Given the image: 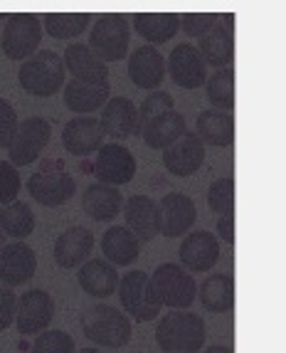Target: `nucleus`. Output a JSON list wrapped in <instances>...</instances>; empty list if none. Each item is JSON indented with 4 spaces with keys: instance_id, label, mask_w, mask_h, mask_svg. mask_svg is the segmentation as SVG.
Here are the masks:
<instances>
[{
    "instance_id": "cd10ccee",
    "label": "nucleus",
    "mask_w": 286,
    "mask_h": 353,
    "mask_svg": "<svg viewBox=\"0 0 286 353\" xmlns=\"http://www.w3.org/2000/svg\"><path fill=\"white\" fill-rule=\"evenodd\" d=\"M195 136L203 143L210 146H232L234 141V119L227 112H217V109H207V112L198 114L195 121Z\"/></svg>"
},
{
    "instance_id": "f3484780",
    "label": "nucleus",
    "mask_w": 286,
    "mask_h": 353,
    "mask_svg": "<svg viewBox=\"0 0 286 353\" xmlns=\"http://www.w3.org/2000/svg\"><path fill=\"white\" fill-rule=\"evenodd\" d=\"M92 252H94L92 230L82 228V225H74V228L65 230L54 240L52 257L57 262V267H62V270H74V267H82L84 262H89Z\"/></svg>"
},
{
    "instance_id": "412c9836",
    "label": "nucleus",
    "mask_w": 286,
    "mask_h": 353,
    "mask_svg": "<svg viewBox=\"0 0 286 353\" xmlns=\"http://www.w3.org/2000/svg\"><path fill=\"white\" fill-rule=\"evenodd\" d=\"M104 131H101L99 119L94 117H76L67 121L65 131H62V143H65L67 153L72 156H92L94 151H99L104 146Z\"/></svg>"
},
{
    "instance_id": "f704fd0d",
    "label": "nucleus",
    "mask_w": 286,
    "mask_h": 353,
    "mask_svg": "<svg viewBox=\"0 0 286 353\" xmlns=\"http://www.w3.org/2000/svg\"><path fill=\"white\" fill-rule=\"evenodd\" d=\"M207 205L215 215L225 218V215H234V181L229 176H222L212 181L210 190H207Z\"/></svg>"
},
{
    "instance_id": "79ce46f5",
    "label": "nucleus",
    "mask_w": 286,
    "mask_h": 353,
    "mask_svg": "<svg viewBox=\"0 0 286 353\" xmlns=\"http://www.w3.org/2000/svg\"><path fill=\"white\" fill-rule=\"evenodd\" d=\"M217 235L227 245H234V215H225L217 220Z\"/></svg>"
},
{
    "instance_id": "9b49d317",
    "label": "nucleus",
    "mask_w": 286,
    "mask_h": 353,
    "mask_svg": "<svg viewBox=\"0 0 286 353\" xmlns=\"http://www.w3.org/2000/svg\"><path fill=\"white\" fill-rule=\"evenodd\" d=\"M165 72L183 89H198L207 79V65L200 57L198 48L190 42H181L173 48V52L168 54V62H165Z\"/></svg>"
},
{
    "instance_id": "37998d69",
    "label": "nucleus",
    "mask_w": 286,
    "mask_h": 353,
    "mask_svg": "<svg viewBox=\"0 0 286 353\" xmlns=\"http://www.w3.org/2000/svg\"><path fill=\"white\" fill-rule=\"evenodd\" d=\"M203 353H232V348H227V346H210V348H205Z\"/></svg>"
},
{
    "instance_id": "bb28decb",
    "label": "nucleus",
    "mask_w": 286,
    "mask_h": 353,
    "mask_svg": "<svg viewBox=\"0 0 286 353\" xmlns=\"http://www.w3.org/2000/svg\"><path fill=\"white\" fill-rule=\"evenodd\" d=\"M198 52L205 59V65L225 70L234 57V37L227 25L217 23L212 30H207L198 40Z\"/></svg>"
},
{
    "instance_id": "393cba45",
    "label": "nucleus",
    "mask_w": 286,
    "mask_h": 353,
    "mask_svg": "<svg viewBox=\"0 0 286 353\" xmlns=\"http://www.w3.org/2000/svg\"><path fill=\"white\" fill-rule=\"evenodd\" d=\"M82 208L96 223H111L123 210V195L114 185L92 183L82 195Z\"/></svg>"
},
{
    "instance_id": "f8f14e48",
    "label": "nucleus",
    "mask_w": 286,
    "mask_h": 353,
    "mask_svg": "<svg viewBox=\"0 0 286 353\" xmlns=\"http://www.w3.org/2000/svg\"><path fill=\"white\" fill-rule=\"evenodd\" d=\"M158 218H161V235L163 237H185L198 220V210L190 195L168 193L158 203Z\"/></svg>"
},
{
    "instance_id": "6ab92c4d",
    "label": "nucleus",
    "mask_w": 286,
    "mask_h": 353,
    "mask_svg": "<svg viewBox=\"0 0 286 353\" xmlns=\"http://www.w3.org/2000/svg\"><path fill=\"white\" fill-rule=\"evenodd\" d=\"M123 218H126V230H131L139 242H151L153 237L161 235L158 203L148 195H131L123 203Z\"/></svg>"
},
{
    "instance_id": "4be33fe9",
    "label": "nucleus",
    "mask_w": 286,
    "mask_h": 353,
    "mask_svg": "<svg viewBox=\"0 0 286 353\" xmlns=\"http://www.w3.org/2000/svg\"><path fill=\"white\" fill-rule=\"evenodd\" d=\"M129 77L136 87L156 92L165 79V57L151 45L134 50L129 57Z\"/></svg>"
},
{
    "instance_id": "5701e85b",
    "label": "nucleus",
    "mask_w": 286,
    "mask_h": 353,
    "mask_svg": "<svg viewBox=\"0 0 286 353\" xmlns=\"http://www.w3.org/2000/svg\"><path fill=\"white\" fill-rule=\"evenodd\" d=\"M119 279L121 277H119L116 267L109 265L106 259H89L79 267V274H76L82 292L94 299H106V296L116 294Z\"/></svg>"
},
{
    "instance_id": "a211bd4d",
    "label": "nucleus",
    "mask_w": 286,
    "mask_h": 353,
    "mask_svg": "<svg viewBox=\"0 0 286 353\" xmlns=\"http://www.w3.org/2000/svg\"><path fill=\"white\" fill-rule=\"evenodd\" d=\"M65 70L72 74V79L84 84H96V87H109V67L92 54V50L82 42H74L62 54Z\"/></svg>"
},
{
    "instance_id": "f03ea898",
    "label": "nucleus",
    "mask_w": 286,
    "mask_h": 353,
    "mask_svg": "<svg viewBox=\"0 0 286 353\" xmlns=\"http://www.w3.org/2000/svg\"><path fill=\"white\" fill-rule=\"evenodd\" d=\"M205 339V321L193 312L165 314L156 326V343L163 353H200Z\"/></svg>"
},
{
    "instance_id": "b1692460",
    "label": "nucleus",
    "mask_w": 286,
    "mask_h": 353,
    "mask_svg": "<svg viewBox=\"0 0 286 353\" xmlns=\"http://www.w3.org/2000/svg\"><path fill=\"white\" fill-rule=\"evenodd\" d=\"M185 134H187L185 119H183V114L176 112V109L163 112L161 117L148 121L146 126H141V136H143L146 146L153 148V151H165V148H170Z\"/></svg>"
},
{
    "instance_id": "dca6fc26",
    "label": "nucleus",
    "mask_w": 286,
    "mask_h": 353,
    "mask_svg": "<svg viewBox=\"0 0 286 353\" xmlns=\"http://www.w3.org/2000/svg\"><path fill=\"white\" fill-rule=\"evenodd\" d=\"M74 190L76 183L67 171H40L28 181V193L32 195V201L45 208L65 205Z\"/></svg>"
},
{
    "instance_id": "c9c22d12",
    "label": "nucleus",
    "mask_w": 286,
    "mask_h": 353,
    "mask_svg": "<svg viewBox=\"0 0 286 353\" xmlns=\"http://www.w3.org/2000/svg\"><path fill=\"white\" fill-rule=\"evenodd\" d=\"M32 353H76L74 339L65 331H42L35 336Z\"/></svg>"
},
{
    "instance_id": "72a5a7b5",
    "label": "nucleus",
    "mask_w": 286,
    "mask_h": 353,
    "mask_svg": "<svg viewBox=\"0 0 286 353\" xmlns=\"http://www.w3.org/2000/svg\"><path fill=\"white\" fill-rule=\"evenodd\" d=\"M205 94L207 101L212 104V109L217 112H232L234 109V72L229 67L217 70L215 74H207L205 79Z\"/></svg>"
},
{
    "instance_id": "c85d7f7f",
    "label": "nucleus",
    "mask_w": 286,
    "mask_h": 353,
    "mask_svg": "<svg viewBox=\"0 0 286 353\" xmlns=\"http://www.w3.org/2000/svg\"><path fill=\"white\" fill-rule=\"evenodd\" d=\"M134 30L148 45H163L181 30V15L176 12H139L134 15Z\"/></svg>"
},
{
    "instance_id": "20e7f679",
    "label": "nucleus",
    "mask_w": 286,
    "mask_h": 353,
    "mask_svg": "<svg viewBox=\"0 0 286 353\" xmlns=\"http://www.w3.org/2000/svg\"><path fill=\"white\" fill-rule=\"evenodd\" d=\"M65 62L54 50H40L30 59H25V65L20 67V84L28 94L37 97V99H50L65 87Z\"/></svg>"
},
{
    "instance_id": "2eb2a0df",
    "label": "nucleus",
    "mask_w": 286,
    "mask_h": 353,
    "mask_svg": "<svg viewBox=\"0 0 286 353\" xmlns=\"http://www.w3.org/2000/svg\"><path fill=\"white\" fill-rule=\"evenodd\" d=\"M37 272V254L25 242H10L0 250V282L12 289L28 284Z\"/></svg>"
},
{
    "instance_id": "423d86ee",
    "label": "nucleus",
    "mask_w": 286,
    "mask_h": 353,
    "mask_svg": "<svg viewBox=\"0 0 286 353\" xmlns=\"http://www.w3.org/2000/svg\"><path fill=\"white\" fill-rule=\"evenodd\" d=\"M42 42V23L37 15L20 12L10 15L6 28L0 30V48L8 59H30Z\"/></svg>"
},
{
    "instance_id": "ea45409f",
    "label": "nucleus",
    "mask_w": 286,
    "mask_h": 353,
    "mask_svg": "<svg viewBox=\"0 0 286 353\" xmlns=\"http://www.w3.org/2000/svg\"><path fill=\"white\" fill-rule=\"evenodd\" d=\"M18 112L15 106L10 104L8 99L0 97V148H8L12 141V136L18 131Z\"/></svg>"
},
{
    "instance_id": "aec40b11",
    "label": "nucleus",
    "mask_w": 286,
    "mask_h": 353,
    "mask_svg": "<svg viewBox=\"0 0 286 353\" xmlns=\"http://www.w3.org/2000/svg\"><path fill=\"white\" fill-rule=\"evenodd\" d=\"M205 161V143L195 134H185L163 151V165L170 176L187 178L200 171Z\"/></svg>"
},
{
    "instance_id": "4c0bfd02",
    "label": "nucleus",
    "mask_w": 286,
    "mask_h": 353,
    "mask_svg": "<svg viewBox=\"0 0 286 353\" xmlns=\"http://www.w3.org/2000/svg\"><path fill=\"white\" fill-rule=\"evenodd\" d=\"M20 173L10 161H0V205H10L18 201L20 193Z\"/></svg>"
},
{
    "instance_id": "a878e982",
    "label": "nucleus",
    "mask_w": 286,
    "mask_h": 353,
    "mask_svg": "<svg viewBox=\"0 0 286 353\" xmlns=\"http://www.w3.org/2000/svg\"><path fill=\"white\" fill-rule=\"evenodd\" d=\"M101 252H104L106 262L114 267H129L134 265L141 254V242L134 237L131 230L123 225H114L104 232L101 237Z\"/></svg>"
},
{
    "instance_id": "9d476101",
    "label": "nucleus",
    "mask_w": 286,
    "mask_h": 353,
    "mask_svg": "<svg viewBox=\"0 0 286 353\" xmlns=\"http://www.w3.org/2000/svg\"><path fill=\"white\" fill-rule=\"evenodd\" d=\"M92 173L99 178V183H104V185H114V188L126 185V183H131L136 176L134 153L126 146H121V143H104V146L96 151Z\"/></svg>"
},
{
    "instance_id": "1a4fd4ad",
    "label": "nucleus",
    "mask_w": 286,
    "mask_h": 353,
    "mask_svg": "<svg viewBox=\"0 0 286 353\" xmlns=\"http://www.w3.org/2000/svg\"><path fill=\"white\" fill-rule=\"evenodd\" d=\"M54 319V299L42 289H30L18 296L15 329L20 336H40Z\"/></svg>"
},
{
    "instance_id": "58836bf2",
    "label": "nucleus",
    "mask_w": 286,
    "mask_h": 353,
    "mask_svg": "<svg viewBox=\"0 0 286 353\" xmlns=\"http://www.w3.org/2000/svg\"><path fill=\"white\" fill-rule=\"evenodd\" d=\"M217 25V15L212 12H187V15H181V28L185 30V35L190 37H203L207 30H212Z\"/></svg>"
},
{
    "instance_id": "e433bc0d",
    "label": "nucleus",
    "mask_w": 286,
    "mask_h": 353,
    "mask_svg": "<svg viewBox=\"0 0 286 353\" xmlns=\"http://www.w3.org/2000/svg\"><path fill=\"white\" fill-rule=\"evenodd\" d=\"M170 109H176V101H173V97H170L168 92H163V89L151 92V94L143 99V104L139 106L141 126H146L148 121H153V119L161 117L163 112H170Z\"/></svg>"
},
{
    "instance_id": "2f4dec72",
    "label": "nucleus",
    "mask_w": 286,
    "mask_h": 353,
    "mask_svg": "<svg viewBox=\"0 0 286 353\" xmlns=\"http://www.w3.org/2000/svg\"><path fill=\"white\" fill-rule=\"evenodd\" d=\"M0 230L3 235L12 237V242H23L35 232V212L25 201H15L0 208Z\"/></svg>"
},
{
    "instance_id": "c03bdc74",
    "label": "nucleus",
    "mask_w": 286,
    "mask_h": 353,
    "mask_svg": "<svg viewBox=\"0 0 286 353\" xmlns=\"http://www.w3.org/2000/svg\"><path fill=\"white\" fill-rule=\"evenodd\" d=\"M6 248V235H3V230H0V250Z\"/></svg>"
},
{
    "instance_id": "a19ab883",
    "label": "nucleus",
    "mask_w": 286,
    "mask_h": 353,
    "mask_svg": "<svg viewBox=\"0 0 286 353\" xmlns=\"http://www.w3.org/2000/svg\"><path fill=\"white\" fill-rule=\"evenodd\" d=\"M15 306H18L15 292L0 284V334L15 324Z\"/></svg>"
},
{
    "instance_id": "0eeeda50",
    "label": "nucleus",
    "mask_w": 286,
    "mask_h": 353,
    "mask_svg": "<svg viewBox=\"0 0 286 353\" xmlns=\"http://www.w3.org/2000/svg\"><path fill=\"white\" fill-rule=\"evenodd\" d=\"M52 136V124L42 117H30L18 124V131L12 136L10 146H8V156L15 168L20 165H30L40 159V153L50 143Z\"/></svg>"
},
{
    "instance_id": "7ed1b4c3",
    "label": "nucleus",
    "mask_w": 286,
    "mask_h": 353,
    "mask_svg": "<svg viewBox=\"0 0 286 353\" xmlns=\"http://www.w3.org/2000/svg\"><path fill=\"white\" fill-rule=\"evenodd\" d=\"M131 319L116 306L94 304L82 314V334L101 348H121L131 341Z\"/></svg>"
},
{
    "instance_id": "7c9ffc66",
    "label": "nucleus",
    "mask_w": 286,
    "mask_h": 353,
    "mask_svg": "<svg viewBox=\"0 0 286 353\" xmlns=\"http://www.w3.org/2000/svg\"><path fill=\"white\" fill-rule=\"evenodd\" d=\"M203 306L212 314H225L234 306V279L229 274H210L198 287Z\"/></svg>"
},
{
    "instance_id": "ddd939ff",
    "label": "nucleus",
    "mask_w": 286,
    "mask_h": 353,
    "mask_svg": "<svg viewBox=\"0 0 286 353\" xmlns=\"http://www.w3.org/2000/svg\"><path fill=\"white\" fill-rule=\"evenodd\" d=\"M178 254L187 274H205L220 262V240L207 230L187 232Z\"/></svg>"
},
{
    "instance_id": "39448f33",
    "label": "nucleus",
    "mask_w": 286,
    "mask_h": 353,
    "mask_svg": "<svg viewBox=\"0 0 286 353\" xmlns=\"http://www.w3.org/2000/svg\"><path fill=\"white\" fill-rule=\"evenodd\" d=\"M89 50L101 62H121L129 57L131 48V25L121 15H101L89 35Z\"/></svg>"
},
{
    "instance_id": "c756f323",
    "label": "nucleus",
    "mask_w": 286,
    "mask_h": 353,
    "mask_svg": "<svg viewBox=\"0 0 286 353\" xmlns=\"http://www.w3.org/2000/svg\"><path fill=\"white\" fill-rule=\"evenodd\" d=\"M111 99V87H96V84L72 82L65 84V106L74 114H94L96 109H104Z\"/></svg>"
},
{
    "instance_id": "4468645a",
    "label": "nucleus",
    "mask_w": 286,
    "mask_h": 353,
    "mask_svg": "<svg viewBox=\"0 0 286 353\" xmlns=\"http://www.w3.org/2000/svg\"><path fill=\"white\" fill-rule=\"evenodd\" d=\"M99 124L104 136H111L116 141H126L141 136V121H139V106L126 97H111L101 109Z\"/></svg>"
},
{
    "instance_id": "473e14b6",
    "label": "nucleus",
    "mask_w": 286,
    "mask_h": 353,
    "mask_svg": "<svg viewBox=\"0 0 286 353\" xmlns=\"http://www.w3.org/2000/svg\"><path fill=\"white\" fill-rule=\"evenodd\" d=\"M92 15L89 12H50L45 15L47 35L54 40H74L89 28Z\"/></svg>"
},
{
    "instance_id": "f257e3e1",
    "label": "nucleus",
    "mask_w": 286,
    "mask_h": 353,
    "mask_svg": "<svg viewBox=\"0 0 286 353\" xmlns=\"http://www.w3.org/2000/svg\"><path fill=\"white\" fill-rule=\"evenodd\" d=\"M148 294L161 309L168 306L173 312H187V306L198 299V284L181 265L165 262L148 274Z\"/></svg>"
},
{
    "instance_id": "6e6552de",
    "label": "nucleus",
    "mask_w": 286,
    "mask_h": 353,
    "mask_svg": "<svg viewBox=\"0 0 286 353\" xmlns=\"http://www.w3.org/2000/svg\"><path fill=\"white\" fill-rule=\"evenodd\" d=\"M119 299L126 316L139 321V324H146L161 314V306L151 299L148 294V272L143 270H134L126 272L121 279H119Z\"/></svg>"
}]
</instances>
